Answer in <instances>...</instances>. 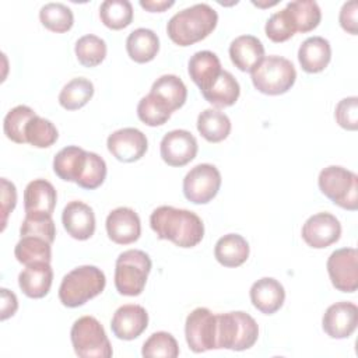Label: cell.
Here are the masks:
<instances>
[{
    "label": "cell",
    "mask_w": 358,
    "mask_h": 358,
    "mask_svg": "<svg viewBox=\"0 0 358 358\" xmlns=\"http://www.w3.org/2000/svg\"><path fill=\"white\" fill-rule=\"evenodd\" d=\"M317 185L320 192L341 208H358V176L347 168L330 165L322 169Z\"/></svg>",
    "instance_id": "obj_7"
},
{
    "label": "cell",
    "mask_w": 358,
    "mask_h": 358,
    "mask_svg": "<svg viewBox=\"0 0 358 358\" xmlns=\"http://www.w3.org/2000/svg\"><path fill=\"white\" fill-rule=\"evenodd\" d=\"M106 178V164L102 157L95 152H85L81 168L78 171L76 183L87 190L99 187Z\"/></svg>",
    "instance_id": "obj_35"
},
{
    "label": "cell",
    "mask_w": 358,
    "mask_h": 358,
    "mask_svg": "<svg viewBox=\"0 0 358 358\" xmlns=\"http://www.w3.org/2000/svg\"><path fill=\"white\" fill-rule=\"evenodd\" d=\"M148 326V313L141 305L127 303L116 309L110 320L112 333L120 340L137 338Z\"/></svg>",
    "instance_id": "obj_17"
},
{
    "label": "cell",
    "mask_w": 358,
    "mask_h": 358,
    "mask_svg": "<svg viewBox=\"0 0 358 358\" xmlns=\"http://www.w3.org/2000/svg\"><path fill=\"white\" fill-rule=\"evenodd\" d=\"M52 243L39 236H21L14 248L15 259L24 266L34 263H50Z\"/></svg>",
    "instance_id": "obj_31"
},
{
    "label": "cell",
    "mask_w": 358,
    "mask_h": 358,
    "mask_svg": "<svg viewBox=\"0 0 358 358\" xmlns=\"http://www.w3.org/2000/svg\"><path fill=\"white\" fill-rule=\"evenodd\" d=\"M173 4V0H140V6L150 13H162Z\"/></svg>",
    "instance_id": "obj_48"
},
{
    "label": "cell",
    "mask_w": 358,
    "mask_h": 358,
    "mask_svg": "<svg viewBox=\"0 0 358 358\" xmlns=\"http://www.w3.org/2000/svg\"><path fill=\"white\" fill-rule=\"evenodd\" d=\"M249 295L253 306L264 315L275 313L285 299L282 284L273 277H263L253 282Z\"/></svg>",
    "instance_id": "obj_19"
},
{
    "label": "cell",
    "mask_w": 358,
    "mask_h": 358,
    "mask_svg": "<svg viewBox=\"0 0 358 358\" xmlns=\"http://www.w3.org/2000/svg\"><path fill=\"white\" fill-rule=\"evenodd\" d=\"M39 20L52 32H67L74 24L73 11L63 3H46L39 11Z\"/></svg>",
    "instance_id": "obj_37"
},
{
    "label": "cell",
    "mask_w": 358,
    "mask_h": 358,
    "mask_svg": "<svg viewBox=\"0 0 358 358\" xmlns=\"http://www.w3.org/2000/svg\"><path fill=\"white\" fill-rule=\"evenodd\" d=\"M126 50L136 63L151 62L159 50V39L157 34L148 28H137L129 34L126 39Z\"/></svg>",
    "instance_id": "obj_27"
},
{
    "label": "cell",
    "mask_w": 358,
    "mask_h": 358,
    "mask_svg": "<svg viewBox=\"0 0 358 358\" xmlns=\"http://www.w3.org/2000/svg\"><path fill=\"white\" fill-rule=\"evenodd\" d=\"M85 152H87L85 150L77 145H67L62 148L53 158L55 173L63 180L76 183Z\"/></svg>",
    "instance_id": "obj_33"
},
{
    "label": "cell",
    "mask_w": 358,
    "mask_h": 358,
    "mask_svg": "<svg viewBox=\"0 0 358 358\" xmlns=\"http://www.w3.org/2000/svg\"><path fill=\"white\" fill-rule=\"evenodd\" d=\"M53 270L50 263H34L25 266L18 275V285L28 298H43L50 291Z\"/></svg>",
    "instance_id": "obj_22"
},
{
    "label": "cell",
    "mask_w": 358,
    "mask_h": 358,
    "mask_svg": "<svg viewBox=\"0 0 358 358\" xmlns=\"http://www.w3.org/2000/svg\"><path fill=\"white\" fill-rule=\"evenodd\" d=\"M151 229L159 239L173 242L179 248H193L204 236L201 218L189 210L161 206L151 213Z\"/></svg>",
    "instance_id": "obj_1"
},
{
    "label": "cell",
    "mask_w": 358,
    "mask_h": 358,
    "mask_svg": "<svg viewBox=\"0 0 358 358\" xmlns=\"http://www.w3.org/2000/svg\"><path fill=\"white\" fill-rule=\"evenodd\" d=\"M94 95V84L84 78L77 77L70 80L59 94V103L67 110H77L88 103Z\"/></svg>",
    "instance_id": "obj_32"
},
{
    "label": "cell",
    "mask_w": 358,
    "mask_h": 358,
    "mask_svg": "<svg viewBox=\"0 0 358 358\" xmlns=\"http://www.w3.org/2000/svg\"><path fill=\"white\" fill-rule=\"evenodd\" d=\"M231 62L241 71H250L264 59V46L253 35H241L229 45Z\"/></svg>",
    "instance_id": "obj_21"
},
{
    "label": "cell",
    "mask_w": 358,
    "mask_h": 358,
    "mask_svg": "<svg viewBox=\"0 0 358 358\" xmlns=\"http://www.w3.org/2000/svg\"><path fill=\"white\" fill-rule=\"evenodd\" d=\"M74 52L84 67H95L101 64L106 56V43L102 38L88 34L76 42Z\"/></svg>",
    "instance_id": "obj_38"
},
{
    "label": "cell",
    "mask_w": 358,
    "mask_h": 358,
    "mask_svg": "<svg viewBox=\"0 0 358 358\" xmlns=\"http://www.w3.org/2000/svg\"><path fill=\"white\" fill-rule=\"evenodd\" d=\"M255 88L266 95L285 94L296 80L294 64L282 56H267L252 70Z\"/></svg>",
    "instance_id": "obj_6"
},
{
    "label": "cell",
    "mask_w": 358,
    "mask_h": 358,
    "mask_svg": "<svg viewBox=\"0 0 358 358\" xmlns=\"http://www.w3.org/2000/svg\"><path fill=\"white\" fill-rule=\"evenodd\" d=\"M106 285L103 271L95 266H80L67 273L59 287V299L67 308H77L99 295Z\"/></svg>",
    "instance_id": "obj_3"
},
{
    "label": "cell",
    "mask_w": 358,
    "mask_h": 358,
    "mask_svg": "<svg viewBox=\"0 0 358 358\" xmlns=\"http://www.w3.org/2000/svg\"><path fill=\"white\" fill-rule=\"evenodd\" d=\"M106 232L112 242L129 245L141 235V222L137 213L130 207H117L106 217Z\"/></svg>",
    "instance_id": "obj_16"
},
{
    "label": "cell",
    "mask_w": 358,
    "mask_h": 358,
    "mask_svg": "<svg viewBox=\"0 0 358 358\" xmlns=\"http://www.w3.org/2000/svg\"><path fill=\"white\" fill-rule=\"evenodd\" d=\"M241 94V87L236 78L227 70H222L215 81L201 92L203 98L217 108L234 105Z\"/></svg>",
    "instance_id": "obj_28"
},
{
    "label": "cell",
    "mask_w": 358,
    "mask_h": 358,
    "mask_svg": "<svg viewBox=\"0 0 358 358\" xmlns=\"http://www.w3.org/2000/svg\"><path fill=\"white\" fill-rule=\"evenodd\" d=\"M199 145L196 137L183 129L168 131L159 144L161 158L169 166H183L194 159Z\"/></svg>",
    "instance_id": "obj_12"
},
{
    "label": "cell",
    "mask_w": 358,
    "mask_h": 358,
    "mask_svg": "<svg viewBox=\"0 0 358 358\" xmlns=\"http://www.w3.org/2000/svg\"><path fill=\"white\" fill-rule=\"evenodd\" d=\"M109 152L122 162L138 161L148 148L145 134L136 127H123L112 134L106 140Z\"/></svg>",
    "instance_id": "obj_14"
},
{
    "label": "cell",
    "mask_w": 358,
    "mask_h": 358,
    "mask_svg": "<svg viewBox=\"0 0 358 358\" xmlns=\"http://www.w3.org/2000/svg\"><path fill=\"white\" fill-rule=\"evenodd\" d=\"M150 256L138 249H129L119 255L115 264V287L119 294L137 296L143 292L151 271Z\"/></svg>",
    "instance_id": "obj_5"
},
{
    "label": "cell",
    "mask_w": 358,
    "mask_h": 358,
    "mask_svg": "<svg viewBox=\"0 0 358 358\" xmlns=\"http://www.w3.org/2000/svg\"><path fill=\"white\" fill-rule=\"evenodd\" d=\"M21 236H39L49 243H53L56 236L55 222L52 215L25 214V218L20 227Z\"/></svg>",
    "instance_id": "obj_42"
},
{
    "label": "cell",
    "mask_w": 358,
    "mask_h": 358,
    "mask_svg": "<svg viewBox=\"0 0 358 358\" xmlns=\"http://www.w3.org/2000/svg\"><path fill=\"white\" fill-rule=\"evenodd\" d=\"M143 357H164L176 358L179 355V345L175 337L168 331L152 333L143 344Z\"/></svg>",
    "instance_id": "obj_40"
},
{
    "label": "cell",
    "mask_w": 358,
    "mask_h": 358,
    "mask_svg": "<svg viewBox=\"0 0 358 358\" xmlns=\"http://www.w3.org/2000/svg\"><path fill=\"white\" fill-rule=\"evenodd\" d=\"M217 316L207 308H196L192 310L185 323V336L189 348L199 354L215 350Z\"/></svg>",
    "instance_id": "obj_10"
},
{
    "label": "cell",
    "mask_w": 358,
    "mask_h": 358,
    "mask_svg": "<svg viewBox=\"0 0 358 358\" xmlns=\"http://www.w3.org/2000/svg\"><path fill=\"white\" fill-rule=\"evenodd\" d=\"M62 222L67 234L78 241L90 239L95 232V214L92 208L78 200L70 201L63 208Z\"/></svg>",
    "instance_id": "obj_18"
},
{
    "label": "cell",
    "mask_w": 358,
    "mask_h": 358,
    "mask_svg": "<svg viewBox=\"0 0 358 358\" xmlns=\"http://www.w3.org/2000/svg\"><path fill=\"white\" fill-rule=\"evenodd\" d=\"M70 338L81 358H109L113 354L103 326L94 316L78 317L71 326Z\"/></svg>",
    "instance_id": "obj_8"
},
{
    "label": "cell",
    "mask_w": 358,
    "mask_h": 358,
    "mask_svg": "<svg viewBox=\"0 0 358 358\" xmlns=\"http://www.w3.org/2000/svg\"><path fill=\"white\" fill-rule=\"evenodd\" d=\"M57 193L53 185L45 179L29 182L24 190L25 214L52 215L56 207Z\"/></svg>",
    "instance_id": "obj_20"
},
{
    "label": "cell",
    "mask_w": 358,
    "mask_h": 358,
    "mask_svg": "<svg viewBox=\"0 0 358 358\" xmlns=\"http://www.w3.org/2000/svg\"><path fill=\"white\" fill-rule=\"evenodd\" d=\"M99 17L105 27L123 29L133 21V6L127 0H105L99 7Z\"/></svg>",
    "instance_id": "obj_36"
},
{
    "label": "cell",
    "mask_w": 358,
    "mask_h": 358,
    "mask_svg": "<svg viewBox=\"0 0 358 358\" xmlns=\"http://www.w3.org/2000/svg\"><path fill=\"white\" fill-rule=\"evenodd\" d=\"M183 194L194 204H207L221 187V173L211 164L193 166L183 179Z\"/></svg>",
    "instance_id": "obj_9"
},
{
    "label": "cell",
    "mask_w": 358,
    "mask_h": 358,
    "mask_svg": "<svg viewBox=\"0 0 358 358\" xmlns=\"http://www.w3.org/2000/svg\"><path fill=\"white\" fill-rule=\"evenodd\" d=\"M331 59V48L327 39L323 36L306 38L298 49V60L303 71L320 73L323 71Z\"/></svg>",
    "instance_id": "obj_23"
},
{
    "label": "cell",
    "mask_w": 358,
    "mask_h": 358,
    "mask_svg": "<svg viewBox=\"0 0 358 358\" xmlns=\"http://www.w3.org/2000/svg\"><path fill=\"white\" fill-rule=\"evenodd\" d=\"M215 316V350L227 348L234 351H245L255 345L259 337V326L249 313L236 310Z\"/></svg>",
    "instance_id": "obj_4"
},
{
    "label": "cell",
    "mask_w": 358,
    "mask_h": 358,
    "mask_svg": "<svg viewBox=\"0 0 358 358\" xmlns=\"http://www.w3.org/2000/svg\"><path fill=\"white\" fill-rule=\"evenodd\" d=\"M25 137L27 143H29L31 145L36 148H48L56 143L59 133L56 126L50 120L36 115L28 123Z\"/></svg>",
    "instance_id": "obj_39"
},
{
    "label": "cell",
    "mask_w": 358,
    "mask_h": 358,
    "mask_svg": "<svg viewBox=\"0 0 358 358\" xmlns=\"http://www.w3.org/2000/svg\"><path fill=\"white\" fill-rule=\"evenodd\" d=\"M171 115L172 113L169 112V109L151 94L143 96L137 105L138 119L144 124L151 126V127L161 126V124L166 123L168 119L171 117Z\"/></svg>",
    "instance_id": "obj_41"
},
{
    "label": "cell",
    "mask_w": 358,
    "mask_h": 358,
    "mask_svg": "<svg viewBox=\"0 0 358 358\" xmlns=\"http://www.w3.org/2000/svg\"><path fill=\"white\" fill-rule=\"evenodd\" d=\"M327 273L331 284L341 292H355L358 288V252L355 248L334 250L327 259Z\"/></svg>",
    "instance_id": "obj_11"
},
{
    "label": "cell",
    "mask_w": 358,
    "mask_h": 358,
    "mask_svg": "<svg viewBox=\"0 0 358 358\" xmlns=\"http://www.w3.org/2000/svg\"><path fill=\"white\" fill-rule=\"evenodd\" d=\"M214 256L224 267H238L249 257V243L242 235L227 234L217 241Z\"/></svg>",
    "instance_id": "obj_26"
},
{
    "label": "cell",
    "mask_w": 358,
    "mask_h": 358,
    "mask_svg": "<svg viewBox=\"0 0 358 358\" xmlns=\"http://www.w3.org/2000/svg\"><path fill=\"white\" fill-rule=\"evenodd\" d=\"M150 94L161 101L172 113L185 105L187 88L178 76L164 74L154 81Z\"/></svg>",
    "instance_id": "obj_25"
},
{
    "label": "cell",
    "mask_w": 358,
    "mask_h": 358,
    "mask_svg": "<svg viewBox=\"0 0 358 358\" xmlns=\"http://www.w3.org/2000/svg\"><path fill=\"white\" fill-rule=\"evenodd\" d=\"M264 31L267 38L275 43L285 42L295 34V28L285 8L270 15V18L266 22Z\"/></svg>",
    "instance_id": "obj_43"
},
{
    "label": "cell",
    "mask_w": 358,
    "mask_h": 358,
    "mask_svg": "<svg viewBox=\"0 0 358 358\" xmlns=\"http://www.w3.org/2000/svg\"><path fill=\"white\" fill-rule=\"evenodd\" d=\"M301 234L308 246L323 249L340 239L341 224L330 213H317L305 221Z\"/></svg>",
    "instance_id": "obj_13"
},
{
    "label": "cell",
    "mask_w": 358,
    "mask_h": 358,
    "mask_svg": "<svg viewBox=\"0 0 358 358\" xmlns=\"http://www.w3.org/2000/svg\"><path fill=\"white\" fill-rule=\"evenodd\" d=\"M35 116L36 113L34 112V109L27 105H18L10 109L3 122V130L6 137L17 144L27 143V126Z\"/></svg>",
    "instance_id": "obj_34"
},
{
    "label": "cell",
    "mask_w": 358,
    "mask_h": 358,
    "mask_svg": "<svg viewBox=\"0 0 358 358\" xmlns=\"http://www.w3.org/2000/svg\"><path fill=\"white\" fill-rule=\"evenodd\" d=\"M358 324V308L352 302L341 301L330 305L322 319L324 333L331 338L350 337Z\"/></svg>",
    "instance_id": "obj_15"
},
{
    "label": "cell",
    "mask_w": 358,
    "mask_h": 358,
    "mask_svg": "<svg viewBox=\"0 0 358 358\" xmlns=\"http://www.w3.org/2000/svg\"><path fill=\"white\" fill-rule=\"evenodd\" d=\"M1 320L8 319L13 316L18 309V301L14 292L8 291L7 288H1Z\"/></svg>",
    "instance_id": "obj_47"
},
{
    "label": "cell",
    "mask_w": 358,
    "mask_h": 358,
    "mask_svg": "<svg viewBox=\"0 0 358 358\" xmlns=\"http://www.w3.org/2000/svg\"><path fill=\"white\" fill-rule=\"evenodd\" d=\"M217 11L206 3H199L172 15L166 24V32L173 43L190 46L207 38L217 27Z\"/></svg>",
    "instance_id": "obj_2"
},
{
    "label": "cell",
    "mask_w": 358,
    "mask_h": 358,
    "mask_svg": "<svg viewBox=\"0 0 358 358\" xmlns=\"http://www.w3.org/2000/svg\"><path fill=\"white\" fill-rule=\"evenodd\" d=\"M285 10L291 18L295 32H309L315 29L322 20L320 7L313 0L289 1L285 6Z\"/></svg>",
    "instance_id": "obj_29"
},
{
    "label": "cell",
    "mask_w": 358,
    "mask_h": 358,
    "mask_svg": "<svg viewBox=\"0 0 358 358\" xmlns=\"http://www.w3.org/2000/svg\"><path fill=\"white\" fill-rule=\"evenodd\" d=\"M340 25L344 31L351 35L358 34V20H357V1L351 0L343 4L338 15Z\"/></svg>",
    "instance_id": "obj_46"
},
{
    "label": "cell",
    "mask_w": 358,
    "mask_h": 358,
    "mask_svg": "<svg viewBox=\"0 0 358 358\" xmlns=\"http://www.w3.org/2000/svg\"><path fill=\"white\" fill-rule=\"evenodd\" d=\"M187 71L192 81L200 88V92H203L215 81L222 69L215 53L210 50H200L189 59Z\"/></svg>",
    "instance_id": "obj_24"
},
{
    "label": "cell",
    "mask_w": 358,
    "mask_h": 358,
    "mask_svg": "<svg viewBox=\"0 0 358 358\" xmlns=\"http://www.w3.org/2000/svg\"><path fill=\"white\" fill-rule=\"evenodd\" d=\"M199 133L210 143H220L231 133L229 117L217 109H204L197 117Z\"/></svg>",
    "instance_id": "obj_30"
},
{
    "label": "cell",
    "mask_w": 358,
    "mask_h": 358,
    "mask_svg": "<svg viewBox=\"0 0 358 358\" xmlns=\"http://www.w3.org/2000/svg\"><path fill=\"white\" fill-rule=\"evenodd\" d=\"M334 117L337 123L345 130H357L358 129V98L348 96L341 99L334 110Z\"/></svg>",
    "instance_id": "obj_44"
},
{
    "label": "cell",
    "mask_w": 358,
    "mask_h": 358,
    "mask_svg": "<svg viewBox=\"0 0 358 358\" xmlns=\"http://www.w3.org/2000/svg\"><path fill=\"white\" fill-rule=\"evenodd\" d=\"M1 183V231H4L8 214L14 210L17 204V190L13 182L6 178L0 179Z\"/></svg>",
    "instance_id": "obj_45"
}]
</instances>
